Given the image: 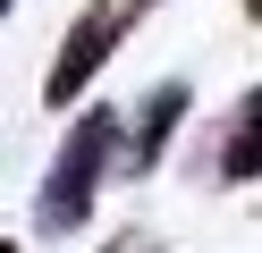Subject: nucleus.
<instances>
[{"mask_svg": "<svg viewBox=\"0 0 262 253\" xmlns=\"http://www.w3.org/2000/svg\"><path fill=\"white\" fill-rule=\"evenodd\" d=\"M127 118L110 110V101H85V110L68 118V135H59L51 169H42V194H34V228L42 236H76L93 219V194H102L110 160H127Z\"/></svg>", "mask_w": 262, "mask_h": 253, "instance_id": "1", "label": "nucleus"}, {"mask_svg": "<svg viewBox=\"0 0 262 253\" xmlns=\"http://www.w3.org/2000/svg\"><path fill=\"white\" fill-rule=\"evenodd\" d=\"M144 9H152V0H85V9L68 17V34H59V51H51L42 101H51V110H85L93 76H102V67L127 51V34L144 26Z\"/></svg>", "mask_w": 262, "mask_h": 253, "instance_id": "2", "label": "nucleus"}, {"mask_svg": "<svg viewBox=\"0 0 262 253\" xmlns=\"http://www.w3.org/2000/svg\"><path fill=\"white\" fill-rule=\"evenodd\" d=\"M186 76H161L152 93L136 101V110H127V177H152L161 169V152H169V135L186 127Z\"/></svg>", "mask_w": 262, "mask_h": 253, "instance_id": "3", "label": "nucleus"}, {"mask_svg": "<svg viewBox=\"0 0 262 253\" xmlns=\"http://www.w3.org/2000/svg\"><path fill=\"white\" fill-rule=\"evenodd\" d=\"M211 169H220L228 186H254L262 177V76H254V93L228 110V127H220V152H211Z\"/></svg>", "mask_w": 262, "mask_h": 253, "instance_id": "4", "label": "nucleus"}, {"mask_svg": "<svg viewBox=\"0 0 262 253\" xmlns=\"http://www.w3.org/2000/svg\"><path fill=\"white\" fill-rule=\"evenodd\" d=\"M102 253H169V245H161V236H144V228H127V236H110Z\"/></svg>", "mask_w": 262, "mask_h": 253, "instance_id": "5", "label": "nucleus"}, {"mask_svg": "<svg viewBox=\"0 0 262 253\" xmlns=\"http://www.w3.org/2000/svg\"><path fill=\"white\" fill-rule=\"evenodd\" d=\"M245 26H262V0H245Z\"/></svg>", "mask_w": 262, "mask_h": 253, "instance_id": "6", "label": "nucleus"}]
</instances>
